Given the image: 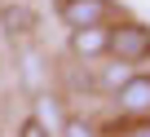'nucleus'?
I'll return each mask as SVG.
<instances>
[{
  "label": "nucleus",
  "instance_id": "obj_3",
  "mask_svg": "<svg viewBox=\"0 0 150 137\" xmlns=\"http://www.w3.org/2000/svg\"><path fill=\"white\" fill-rule=\"evenodd\" d=\"M115 111L124 119H150V71H132L115 93H110Z\"/></svg>",
  "mask_w": 150,
  "mask_h": 137
},
{
  "label": "nucleus",
  "instance_id": "obj_2",
  "mask_svg": "<svg viewBox=\"0 0 150 137\" xmlns=\"http://www.w3.org/2000/svg\"><path fill=\"white\" fill-rule=\"evenodd\" d=\"M53 13L62 18L66 31H80V27H110L115 0H53Z\"/></svg>",
  "mask_w": 150,
  "mask_h": 137
},
{
  "label": "nucleus",
  "instance_id": "obj_9",
  "mask_svg": "<svg viewBox=\"0 0 150 137\" xmlns=\"http://www.w3.org/2000/svg\"><path fill=\"white\" fill-rule=\"evenodd\" d=\"M106 137H150V119H128L124 133H106Z\"/></svg>",
  "mask_w": 150,
  "mask_h": 137
},
{
  "label": "nucleus",
  "instance_id": "obj_4",
  "mask_svg": "<svg viewBox=\"0 0 150 137\" xmlns=\"http://www.w3.org/2000/svg\"><path fill=\"white\" fill-rule=\"evenodd\" d=\"M71 53L80 62H97L110 53V27H80L71 31Z\"/></svg>",
  "mask_w": 150,
  "mask_h": 137
},
{
  "label": "nucleus",
  "instance_id": "obj_5",
  "mask_svg": "<svg viewBox=\"0 0 150 137\" xmlns=\"http://www.w3.org/2000/svg\"><path fill=\"white\" fill-rule=\"evenodd\" d=\"M0 27L9 35H31L35 31V9L27 5H0Z\"/></svg>",
  "mask_w": 150,
  "mask_h": 137
},
{
  "label": "nucleus",
  "instance_id": "obj_6",
  "mask_svg": "<svg viewBox=\"0 0 150 137\" xmlns=\"http://www.w3.org/2000/svg\"><path fill=\"white\" fill-rule=\"evenodd\" d=\"M57 137H106L97 124H88V119H80V115H66L62 119V128H57Z\"/></svg>",
  "mask_w": 150,
  "mask_h": 137
},
{
  "label": "nucleus",
  "instance_id": "obj_8",
  "mask_svg": "<svg viewBox=\"0 0 150 137\" xmlns=\"http://www.w3.org/2000/svg\"><path fill=\"white\" fill-rule=\"evenodd\" d=\"M18 137H53V133H49L35 115H27V119H22V128H18Z\"/></svg>",
  "mask_w": 150,
  "mask_h": 137
},
{
  "label": "nucleus",
  "instance_id": "obj_7",
  "mask_svg": "<svg viewBox=\"0 0 150 137\" xmlns=\"http://www.w3.org/2000/svg\"><path fill=\"white\" fill-rule=\"evenodd\" d=\"M128 75H132V66H124V62H119V66H106V89L115 93V89H119Z\"/></svg>",
  "mask_w": 150,
  "mask_h": 137
},
{
  "label": "nucleus",
  "instance_id": "obj_1",
  "mask_svg": "<svg viewBox=\"0 0 150 137\" xmlns=\"http://www.w3.org/2000/svg\"><path fill=\"white\" fill-rule=\"evenodd\" d=\"M110 57L124 66H141L150 62V27L137 18H119L110 27Z\"/></svg>",
  "mask_w": 150,
  "mask_h": 137
}]
</instances>
